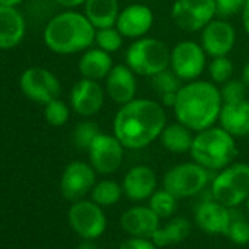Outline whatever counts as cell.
<instances>
[{"mask_svg":"<svg viewBox=\"0 0 249 249\" xmlns=\"http://www.w3.org/2000/svg\"><path fill=\"white\" fill-rule=\"evenodd\" d=\"M233 62L227 56H220V57H213L210 66H208V75L211 81L215 85H223L233 76Z\"/></svg>","mask_w":249,"mask_h":249,"instance_id":"33","label":"cell"},{"mask_svg":"<svg viewBox=\"0 0 249 249\" xmlns=\"http://www.w3.org/2000/svg\"><path fill=\"white\" fill-rule=\"evenodd\" d=\"M154 25V14L145 3H132L119 14L116 28L124 38L138 40L145 37Z\"/></svg>","mask_w":249,"mask_h":249,"instance_id":"16","label":"cell"},{"mask_svg":"<svg viewBox=\"0 0 249 249\" xmlns=\"http://www.w3.org/2000/svg\"><path fill=\"white\" fill-rule=\"evenodd\" d=\"M89 164L100 175H111L117 172L123 163L124 147L122 142L108 134H100L88 148Z\"/></svg>","mask_w":249,"mask_h":249,"instance_id":"12","label":"cell"},{"mask_svg":"<svg viewBox=\"0 0 249 249\" xmlns=\"http://www.w3.org/2000/svg\"><path fill=\"white\" fill-rule=\"evenodd\" d=\"M178 199L172 192L167 189H159L148 198V207L160 217V218H170L178 210Z\"/></svg>","mask_w":249,"mask_h":249,"instance_id":"28","label":"cell"},{"mask_svg":"<svg viewBox=\"0 0 249 249\" xmlns=\"http://www.w3.org/2000/svg\"><path fill=\"white\" fill-rule=\"evenodd\" d=\"M226 236L239 246L248 245L249 243V221L245 220L243 217H234L231 213V221L227 229Z\"/></svg>","mask_w":249,"mask_h":249,"instance_id":"35","label":"cell"},{"mask_svg":"<svg viewBox=\"0 0 249 249\" xmlns=\"http://www.w3.org/2000/svg\"><path fill=\"white\" fill-rule=\"evenodd\" d=\"M240 18H242L243 30L249 36V0H246V2H245V6H243V11L240 14Z\"/></svg>","mask_w":249,"mask_h":249,"instance_id":"39","label":"cell"},{"mask_svg":"<svg viewBox=\"0 0 249 249\" xmlns=\"http://www.w3.org/2000/svg\"><path fill=\"white\" fill-rule=\"evenodd\" d=\"M194 131H191L183 123L176 122L166 124V128L160 134L159 140L163 148L173 154H185L191 151L194 142Z\"/></svg>","mask_w":249,"mask_h":249,"instance_id":"25","label":"cell"},{"mask_svg":"<svg viewBox=\"0 0 249 249\" xmlns=\"http://www.w3.org/2000/svg\"><path fill=\"white\" fill-rule=\"evenodd\" d=\"M248 137H249V135H248Z\"/></svg>","mask_w":249,"mask_h":249,"instance_id":"45","label":"cell"},{"mask_svg":"<svg viewBox=\"0 0 249 249\" xmlns=\"http://www.w3.org/2000/svg\"><path fill=\"white\" fill-rule=\"evenodd\" d=\"M210 182V170L196 161L180 163L170 167L163 176V188L176 198H191L201 194Z\"/></svg>","mask_w":249,"mask_h":249,"instance_id":"7","label":"cell"},{"mask_svg":"<svg viewBox=\"0 0 249 249\" xmlns=\"http://www.w3.org/2000/svg\"><path fill=\"white\" fill-rule=\"evenodd\" d=\"M220 94L223 98V103H239L246 98L248 87L243 84L242 79H229L220 87Z\"/></svg>","mask_w":249,"mask_h":249,"instance_id":"34","label":"cell"},{"mask_svg":"<svg viewBox=\"0 0 249 249\" xmlns=\"http://www.w3.org/2000/svg\"><path fill=\"white\" fill-rule=\"evenodd\" d=\"M167 124L164 106L150 98L123 104L113 119V135L128 150H142L159 140Z\"/></svg>","mask_w":249,"mask_h":249,"instance_id":"1","label":"cell"},{"mask_svg":"<svg viewBox=\"0 0 249 249\" xmlns=\"http://www.w3.org/2000/svg\"><path fill=\"white\" fill-rule=\"evenodd\" d=\"M95 170L94 167L81 160L71 161L60 178V192L68 201H79L84 199L85 195L91 192L95 182Z\"/></svg>","mask_w":249,"mask_h":249,"instance_id":"13","label":"cell"},{"mask_svg":"<svg viewBox=\"0 0 249 249\" xmlns=\"http://www.w3.org/2000/svg\"><path fill=\"white\" fill-rule=\"evenodd\" d=\"M196 226L208 234H224L231 221V211L213 196L201 201L194 214Z\"/></svg>","mask_w":249,"mask_h":249,"instance_id":"18","label":"cell"},{"mask_svg":"<svg viewBox=\"0 0 249 249\" xmlns=\"http://www.w3.org/2000/svg\"><path fill=\"white\" fill-rule=\"evenodd\" d=\"M124 63L138 76L151 78L170 66V49L164 41L145 36L128 47Z\"/></svg>","mask_w":249,"mask_h":249,"instance_id":"5","label":"cell"},{"mask_svg":"<svg viewBox=\"0 0 249 249\" xmlns=\"http://www.w3.org/2000/svg\"><path fill=\"white\" fill-rule=\"evenodd\" d=\"M107 97L117 106H123L137 98V73L126 65H116L104 79Z\"/></svg>","mask_w":249,"mask_h":249,"instance_id":"17","label":"cell"},{"mask_svg":"<svg viewBox=\"0 0 249 249\" xmlns=\"http://www.w3.org/2000/svg\"><path fill=\"white\" fill-rule=\"evenodd\" d=\"M223 107L220 87L213 81H189L178 91L173 106L178 122L183 123L195 134L211 128L218 122Z\"/></svg>","mask_w":249,"mask_h":249,"instance_id":"2","label":"cell"},{"mask_svg":"<svg viewBox=\"0 0 249 249\" xmlns=\"http://www.w3.org/2000/svg\"><path fill=\"white\" fill-rule=\"evenodd\" d=\"M246 0H215L217 18L227 19L237 14H242Z\"/></svg>","mask_w":249,"mask_h":249,"instance_id":"36","label":"cell"},{"mask_svg":"<svg viewBox=\"0 0 249 249\" xmlns=\"http://www.w3.org/2000/svg\"><path fill=\"white\" fill-rule=\"evenodd\" d=\"M123 195L128 199L140 202L148 199L157 191V175L145 164L134 166L128 170L122 180Z\"/></svg>","mask_w":249,"mask_h":249,"instance_id":"19","label":"cell"},{"mask_svg":"<svg viewBox=\"0 0 249 249\" xmlns=\"http://www.w3.org/2000/svg\"><path fill=\"white\" fill-rule=\"evenodd\" d=\"M207 66V53L202 46L192 40H183L170 49V69L180 81L199 79Z\"/></svg>","mask_w":249,"mask_h":249,"instance_id":"10","label":"cell"},{"mask_svg":"<svg viewBox=\"0 0 249 249\" xmlns=\"http://www.w3.org/2000/svg\"><path fill=\"white\" fill-rule=\"evenodd\" d=\"M27 22L18 8L0 6V50H12L25 37Z\"/></svg>","mask_w":249,"mask_h":249,"instance_id":"21","label":"cell"},{"mask_svg":"<svg viewBox=\"0 0 249 249\" xmlns=\"http://www.w3.org/2000/svg\"><path fill=\"white\" fill-rule=\"evenodd\" d=\"M245 202H246V211H248V215H249V196H248V199Z\"/></svg>","mask_w":249,"mask_h":249,"instance_id":"43","label":"cell"},{"mask_svg":"<svg viewBox=\"0 0 249 249\" xmlns=\"http://www.w3.org/2000/svg\"><path fill=\"white\" fill-rule=\"evenodd\" d=\"M192 160L210 172H220L234 163L237 145L234 137L221 126H211L196 132L191 147Z\"/></svg>","mask_w":249,"mask_h":249,"instance_id":"4","label":"cell"},{"mask_svg":"<svg viewBox=\"0 0 249 249\" xmlns=\"http://www.w3.org/2000/svg\"><path fill=\"white\" fill-rule=\"evenodd\" d=\"M160 217L150 207H132L120 217V226L131 237L151 239L160 227Z\"/></svg>","mask_w":249,"mask_h":249,"instance_id":"20","label":"cell"},{"mask_svg":"<svg viewBox=\"0 0 249 249\" xmlns=\"http://www.w3.org/2000/svg\"><path fill=\"white\" fill-rule=\"evenodd\" d=\"M210 194L229 208L245 202L249 196V164L231 163L220 170L211 182Z\"/></svg>","mask_w":249,"mask_h":249,"instance_id":"6","label":"cell"},{"mask_svg":"<svg viewBox=\"0 0 249 249\" xmlns=\"http://www.w3.org/2000/svg\"><path fill=\"white\" fill-rule=\"evenodd\" d=\"M76 249H98V246L88 239H82V242L76 246Z\"/></svg>","mask_w":249,"mask_h":249,"instance_id":"40","label":"cell"},{"mask_svg":"<svg viewBox=\"0 0 249 249\" xmlns=\"http://www.w3.org/2000/svg\"><path fill=\"white\" fill-rule=\"evenodd\" d=\"M119 249H159V246L151 240V239H145V237H129L124 242H122V245L119 246Z\"/></svg>","mask_w":249,"mask_h":249,"instance_id":"37","label":"cell"},{"mask_svg":"<svg viewBox=\"0 0 249 249\" xmlns=\"http://www.w3.org/2000/svg\"><path fill=\"white\" fill-rule=\"evenodd\" d=\"M191 221L186 217H173L169 220L164 226L160 224L157 231L153 234L151 240L159 246V248H166V246H173L180 242H183L189 234H191Z\"/></svg>","mask_w":249,"mask_h":249,"instance_id":"26","label":"cell"},{"mask_svg":"<svg viewBox=\"0 0 249 249\" xmlns=\"http://www.w3.org/2000/svg\"><path fill=\"white\" fill-rule=\"evenodd\" d=\"M43 113H44L46 122L50 124V126L60 128L68 123V120L71 117V106H68L60 98H54V100L49 101L47 104H44Z\"/></svg>","mask_w":249,"mask_h":249,"instance_id":"31","label":"cell"},{"mask_svg":"<svg viewBox=\"0 0 249 249\" xmlns=\"http://www.w3.org/2000/svg\"><path fill=\"white\" fill-rule=\"evenodd\" d=\"M24 3V0H0V6H8V8H18Z\"/></svg>","mask_w":249,"mask_h":249,"instance_id":"42","label":"cell"},{"mask_svg":"<svg viewBox=\"0 0 249 249\" xmlns=\"http://www.w3.org/2000/svg\"><path fill=\"white\" fill-rule=\"evenodd\" d=\"M19 87L28 100L43 106L54 98H59L62 92L59 78L52 71L41 66L25 69L19 78Z\"/></svg>","mask_w":249,"mask_h":249,"instance_id":"11","label":"cell"},{"mask_svg":"<svg viewBox=\"0 0 249 249\" xmlns=\"http://www.w3.org/2000/svg\"><path fill=\"white\" fill-rule=\"evenodd\" d=\"M54 2L62 6V8H66V9H73V8H78L81 5H85L87 0H54Z\"/></svg>","mask_w":249,"mask_h":249,"instance_id":"38","label":"cell"},{"mask_svg":"<svg viewBox=\"0 0 249 249\" xmlns=\"http://www.w3.org/2000/svg\"><path fill=\"white\" fill-rule=\"evenodd\" d=\"M106 95L100 81L81 78L71 89V108L81 117H92L103 108Z\"/></svg>","mask_w":249,"mask_h":249,"instance_id":"14","label":"cell"},{"mask_svg":"<svg viewBox=\"0 0 249 249\" xmlns=\"http://www.w3.org/2000/svg\"><path fill=\"white\" fill-rule=\"evenodd\" d=\"M95 28L85 14L68 9L54 15L44 27L46 46L56 54L82 53L95 43Z\"/></svg>","mask_w":249,"mask_h":249,"instance_id":"3","label":"cell"},{"mask_svg":"<svg viewBox=\"0 0 249 249\" xmlns=\"http://www.w3.org/2000/svg\"><path fill=\"white\" fill-rule=\"evenodd\" d=\"M91 199L98 204L100 207H111L117 204L123 195V188L120 183H117L113 179H104L94 185V188L89 192Z\"/></svg>","mask_w":249,"mask_h":249,"instance_id":"27","label":"cell"},{"mask_svg":"<svg viewBox=\"0 0 249 249\" xmlns=\"http://www.w3.org/2000/svg\"><path fill=\"white\" fill-rule=\"evenodd\" d=\"M113 66L111 54L101 50L100 47L87 49L82 52V56L78 62V71L81 76L94 81H104Z\"/></svg>","mask_w":249,"mask_h":249,"instance_id":"23","label":"cell"},{"mask_svg":"<svg viewBox=\"0 0 249 249\" xmlns=\"http://www.w3.org/2000/svg\"><path fill=\"white\" fill-rule=\"evenodd\" d=\"M101 134L100 126L92 120H81L73 129V144L82 151H88L92 141Z\"/></svg>","mask_w":249,"mask_h":249,"instance_id":"29","label":"cell"},{"mask_svg":"<svg viewBox=\"0 0 249 249\" xmlns=\"http://www.w3.org/2000/svg\"><path fill=\"white\" fill-rule=\"evenodd\" d=\"M220 126L234 138L249 135V100L239 103H223L220 116Z\"/></svg>","mask_w":249,"mask_h":249,"instance_id":"22","label":"cell"},{"mask_svg":"<svg viewBox=\"0 0 249 249\" xmlns=\"http://www.w3.org/2000/svg\"><path fill=\"white\" fill-rule=\"evenodd\" d=\"M140 2H142V3H144V2H150V0H140Z\"/></svg>","mask_w":249,"mask_h":249,"instance_id":"44","label":"cell"},{"mask_svg":"<svg viewBox=\"0 0 249 249\" xmlns=\"http://www.w3.org/2000/svg\"><path fill=\"white\" fill-rule=\"evenodd\" d=\"M150 79H151V88L160 97L167 94H176L182 87V81L176 76V73L170 68L156 73Z\"/></svg>","mask_w":249,"mask_h":249,"instance_id":"30","label":"cell"},{"mask_svg":"<svg viewBox=\"0 0 249 249\" xmlns=\"http://www.w3.org/2000/svg\"><path fill=\"white\" fill-rule=\"evenodd\" d=\"M240 79L243 81V84H245V85L248 87V89H249V62L245 63V66H243V69H242Z\"/></svg>","mask_w":249,"mask_h":249,"instance_id":"41","label":"cell"},{"mask_svg":"<svg viewBox=\"0 0 249 249\" xmlns=\"http://www.w3.org/2000/svg\"><path fill=\"white\" fill-rule=\"evenodd\" d=\"M123 36L116 27H108V28H100L95 31V43L97 47L107 53H114L117 52L122 44H123Z\"/></svg>","mask_w":249,"mask_h":249,"instance_id":"32","label":"cell"},{"mask_svg":"<svg viewBox=\"0 0 249 249\" xmlns=\"http://www.w3.org/2000/svg\"><path fill=\"white\" fill-rule=\"evenodd\" d=\"M68 220L72 230L82 239L95 240L107 229V217L103 207L92 199H79L72 202L68 211Z\"/></svg>","mask_w":249,"mask_h":249,"instance_id":"8","label":"cell"},{"mask_svg":"<svg viewBox=\"0 0 249 249\" xmlns=\"http://www.w3.org/2000/svg\"><path fill=\"white\" fill-rule=\"evenodd\" d=\"M236 44V31L230 22L214 18L201 31V46L210 57L229 56Z\"/></svg>","mask_w":249,"mask_h":249,"instance_id":"15","label":"cell"},{"mask_svg":"<svg viewBox=\"0 0 249 249\" xmlns=\"http://www.w3.org/2000/svg\"><path fill=\"white\" fill-rule=\"evenodd\" d=\"M119 0H87L84 14L95 30L116 27L120 14Z\"/></svg>","mask_w":249,"mask_h":249,"instance_id":"24","label":"cell"},{"mask_svg":"<svg viewBox=\"0 0 249 249\" xmlns=\"http://www.w3.org/2000/svg\"><path fill=\"white\" fill-rule=\"evenodd\" d=\"M170 15L179 30L198 33L217 18L215 0H175Z\"/></svg>","mask_w":249,"mask_h":249,"instance_id":"9","label":"cell"}]
</instances>
